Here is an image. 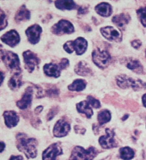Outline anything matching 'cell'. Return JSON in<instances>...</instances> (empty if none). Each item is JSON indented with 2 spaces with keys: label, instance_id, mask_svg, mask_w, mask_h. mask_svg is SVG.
Masks as SVG:
<instances>
[{
  "label": "cell",
  "instance_id": "obj_30",
  "mask_svg": "<svg viewBox=\"0 0 146 160\" xmlns=\"http://www.w3.org/2000/svg\"><path fill=\"white\" fill-rule=\"evenodd\" d=\"M87 101L93 108H100L101 107L100 101L97 99L95 98L93 96H87Z\"/></svg>",
  "mask_w": 146,
  "mask_h": 160
},
{
  "label": "cell",
  "instance_id": "obj_2",
  "mask_svg": "<svg viewBox=\"0 0 146 160\" xmlns=\"http://www.w3.org/2000/svg\"><path fill=\"white\" fill-rule=\"evenodd\" d=\"M1 59L6 68L14 74L21 73L20 60L17 53L11 51L1 49Z\"/></svg>",
  "mask_w": 146,
  "mask_h": 160
},
{
  "label": "cell",
  "instance_id": "obj_34",
  "mask_svg": "<svg viewBox=\"0 0 146 160\" xmlns=\"http://www.w3.org/2000/svg\"><path fill=\"white\" fill-rule=\"evenodd\" d=\"M58 65L62 71L66 69L70 65V62L67 58H62Z\"/></svg>",
  "mask_w": 146,
  "mask_h": 160
},
{
  "label": "cell",
  "instance_id": "obj_26",
  "mask_svg": "<svg viewBox=\"0 0 146 160\" xmlns=\"http://www.w3.org/2000/svg\"><path fill=\"white\" fill-rule=\"evenodd\" d=\"M128 69H130L137 73H142L143 72V67L139 61L137 60H131L127 64Z\"/></svg>",
  "mask_w": 146,
  "mask_h": 160
},
{
  "label": "cell",
  "instance_id": "obj_35",
  "mask_svg": "<svg viewBox=\"0 0 146 160\" xmlns=\"http://www.w3.org/2000/svg\"><path fill=\"white\" fill-rule=\"evenodd\" d=\"M89 12V8L86 6H79L77 11V15L79 16H84Z\"/></svg>",
  "mask_w": 146,
  "mask_h": 160
},
{
  "label": "cell",
  "instance_id": "obj_3",
  "mask_svg": "<svg viewBox=\"0 0 146 160\" xmlns=\"http://www.w3.org/2000/svg\"><path fill=\"white\" fill-rule=\"evenodd\" d=\"M116 83L122 89L132 88L135 91L146 89V83L139 79H134L126 74H121L116 77Z\"/></svg>",
  "mask_w": 146,
  "mask_h": 160
},
{
  "label": "cell",
  "instance_id": "obj_16",
  "mask_svg": "<svg viewBox=\"0 0 146 160\" xmlns=\"http://www.w3.org/2000/svg\"><path fill=\"white\" fill-rule=\"evenodd\" d=\"M3 117L6 126L10 128L16 127L19 121V115L16 111L13 110L5 111Z\"/></svg>",
  "mask_w": 146,
  "mask_h": 160
},
{
  "label": "cell",
  "instance_id": "obj_27",
  "mask_svg": "<svg viewBox=\"0 0 146 160\" xmlns=\"http://www.w3.org/2000/svg\"><path fill=\"white\" fill-rule=\"evenodd\" d=\"M111 118V115L110 112L107 110H103L98 113L97 119L100 125H103L110 122Z\"/></svg>",
  "mask_w": 146,
  "mask_h": 160
},
{
  "label": "cell",
  "instance_id": "obj_31",
  "mask_svg": "<svg viewBox=\"0 0 146 160\" xmlns=\"http://www.w3.org/2000/svg\"><path fill=\"white\" fill-rule=\"evenodd\" d=\"M8 18L5 12H3V10H1V31L4 30L8 26Z\"/></svg>",
  "mask_w": 146,
  "mask_h": 160
},
{
  "label": "cell",
  "instance_id": "obj_23",
  "mask_svg": "<svg viewBox=\"0 0 146 160\" xmlns=\"http://www.w3.org/2000/svg\"><path fill=\"white\" fill-rule=\"evenodd\" d=\"M22 76L21 73H18L13 74L12 77H10L8 82V85L10 89L13 91H16L19 89L21 86H22Z\"/></svg>",
  "mask_w": 146,
  "mask_h": 160
},
{
  "label": "cell",
  "instance_id": "obj_17",
  "mask_svg": "<svg viewBox=\"0 0 146 160\" xmlns=\"http://www.w3.org/2000/svg\"><path fill=\"white\" fill-rule=\"evenodd\" d=\"M43 70L44 73L47 76L54 77L56 78L60 77L62 71L59 67V65L54 63H48L44 65Z\"/></svg>",
  "mask_w": 146,
  "mask_h": 160
},
{
  "label": "cell",
  "instance_id": "obj_25",
  "mask_svg": "<svg viewBox=\"0 0 146 160\" xmlns=\"http://www.w3.org/2000/svg\"><path fill=\"white\" fill-rule=\"evenodd\" d=\"M87 86V82L83 79H76L70 84L68 88L70 91L80 92L85 89Z\"/></svg>",
  "mask_w": 146,
  "mask_h": 160
},
{
  "label": "cell",
  "instance_id": "obj_4",
  "mask_svg": "<svg viewBox=\"0 0 146 160\" xmlns=\"http://www.w3.org/2000/svg\"><path fill=\"white\" fill-rule=\"evenodd\" d=\"M91 56L94 63L101 69H106L111 60V56L109 52L106 50H101L99 48L94 50Z\"/></svg>",
  "mask_w": 146,
  "mask_h": 160
},
{
  "label": "cell",
  "instance_id": "obj_13",
  "mask_svg": "<svg viewBox=\"0 0 146 160\" xmlns=\"http://www.w3.org/2000/svg\"><path fill=\"white\" fill-rule=\"evenodd\" d=\"M33 89L31 86H29L26 89L22 98L17 102V107L21 109L25 110L30 106L33 100Z\"/></svg>",
  "mask_w": 146,
  "mask_h": 160
},
{
  "label": "cell",
  "instance_id": "obj_20",
  "mask_svg": "<svg viewBox=\"0 0 146 160\" xmlns=\"http://www.w3.org/2000/svg\"><path fill=\"white\" fill-rule=\"evenodd\" d=\"M75 52L78 56L82 55L86 51L88 47L87 40L83 37H78L73 41Z\"/></svg>",
  "mask_w": 146,
  "mask_h": 160
},
{
  "label": "cell",
  "instance_id": "obj_21",
  "mask_svg": "<svg viewBox=\"0 0 146 160\" xmlns=\"http://www.w3.org/2000/svg\"><path fill=\"white\" fill-rule=\"evenodd\" d=\"M94 9L98 15L103 17H109L112 14V6L107 2H103L98 3Z\"/></svg>",
  "mask_w": 146,
  "mask_h": 160
},
{
  "label": "cell",
  "instance_id": "obj_29",
  "mask_svg": "<svg viewBox=\"0 0 146 160\" xmlns=\"http://www.w3.org/2000/svg\"><path fill=\"white\" fill-rule=\"evenodd\" d=\"M137 14L143 26L146 27V6L137 10Z\"/></svg>",
  "mask_w": 146,
  "mask_h": 160
},
{
  "label": "cell",
  "instance_id": "obj_18",
  "mask_svg": "<svg viewBox=\"0 0 146 160\" xmlns=\"http://www.w3.org/2000/svg\"><path fill=\"white\" fill-rule=\"evenodd\" d=\"M30 18L31 12L29 10L27 9L25 5H22L19 8L14 17V20L17 23H19L22 22L29 21Z\"/></svg>",
  "mask_w": 146,
  "mask_h": 160
},
{
  "label": "cell",
  "instance_id": "obj_43",
  "mask_svg": "<svg viewBox=\"0 0 146 160\" xmlns=\"http://www.w3.org/2000/svg\"><path fill=\"white\" fill-rule=\"evenodd\" d=\"M128 117V115H124V117L122 119H123V120H126V119H127Z\"/></svg>",
  "mask_w": 146,
  "mask_h": 160
},
{
  "label": "cell",
  "instance_id": "obj_38",
  "mask_svg": "<svg viewBox=\"0 0 146 160\" xmlns=\"http://www.w3.org/2000/svg\"><path fill=\"white\" fill-rule=\"evenodd\" d=\"M43 106H38L37 108H35V110H34V112H35V113L36 114H38L40 113L41 112H42V110H43Z\"/></svg>",
  "mask_w": 146,
  "mask_h": 160
},
{
  "label": "cell",
  "instance_id": "obj_22",
  "mask_svg": "<svg viewBox=\"0 0 146 160\" xmlns=\"http://www.w3.org/2000/svg\"><path fill=\"white\" fill-rule=\"evenodd\" d=\"M130 19V16L128 14L121 13L114 16L112 22L118 28H123L129 23Z\"/></svg>",
  "mask_w": 146,
  "mask_h": 160
},
{
  "label": "cell",
  "instance_id": "obj_8",
  "mask_svg": "<svg viewBox=\"0 0 146 160\" xmlns=\"http://www.w3.org/2000/svg\"><path fill=\"white\" fill-rule=\"evenodd\" d=\"M100 32L103 37L110 42L119 43L122 40L121 32L112 26L100 28Z\"/></svg>",
  "mask_w": 146,
  "mask_h": 160
},
{
  "label": "cell",
  "instance_id": "obj_11",
  "mask_svg": "<svg viewBox=\"0 0 146 160\" xmlns=\"http://www.w3.org/2000/svg\"><path fill=\"white\" fill-rule=\"evenodd\" d=\"M106 135L102 136L100 138L99 142L101 147L105 149H110L117 146L114 139L115 133L112 130L109 128L106 129Z\"/></svg>",
  "mask_w": 146,
  "mask_h": 160
},
{
  "label": "cell",
  "instance_id": "obj_36",
  "mask_svg": "<svg viewBox=\"0 0 146 160\" xmlns=\"http://www.w3.org/2000/svg\"><path fill=\"white\" fill-rule=\"evenodd\" d=\"M131 46L135 49L139 48L142 46V42L139 40H134L131 42Z\"/></svg>",
  "mask_w": 146,
  "mask_h": 160
},
{
  "label": "cell",
  "instance_id": "obj_41",
  "mask_svg": "<svg viewBox=\"0 0 146 160\" xmlns=\"http://www.w3.org/2000/svg\"><path fill=\"white\" fill-rule=\"evenodd\" d=\"M142 102H143L144 106L146 108V94H145L142 97Z\"/></svg>",
  "mask_w": 146,
  "mask_h": 160
},
{
  "label": "cell",
  "instance_id": "obj_15",
  "mask_svg": "<svg viewBox=\"0 0 146 160\" xmlns=\"http://www.w3.org/2000/svg\"><path fill=\"white\" fill-rule=\"evenodd\" d=\"M74 72L78 76L83 77L91 76L93 74V69L91 68L90 65L84 61H80L75 65Z\"/></svg>",
  "mask_w": 146,
  "mask_h": 160
},
{
  "label": "cell",
  "instance_id": "obj_7",
  "mask_svg": "<svg viewBox=\"0 0 146 160\" xmlns=\"http://www.w3.org/2000/svg\"><path fill=\"white\" fill-rule=\"evenodd\" d=\"M25 68L29 73H31L34 72L36 67H38L40 63V59L37 55L30 50H26L22 53Z\"/></svg>",
  "mask_w": 146,
  "mask_h": 160
},
{
  "label": "cell",
  "instance_id": "obj_28",
  "mask_svg": "<svg viewBox=\"0 0 146 160\" xmlns=\"http://www.w3.org/2000/svg\"><path fill=\"white\" fill-rule=\"evenodd\" d=\"M120 156L123 160H131L134 156V152L130 147H123L120 149Z\"/></svg>",
  "mask_w": 146,
  "mask_h": 160
},
{
  "label": "cell",
  "instance_id": "obj_5",
  "mask_svg": "<svg viewBox=\"0 0 146 160\" xmlns=\"http://www.w3.org/2000/svg\"><path fill=\"white\" fill-rule=\"evenodd\" d=\"M98 151L94 147H90L87 150L81 147H75L72 151L69 160H93Z\"/></svg>",
  "mask_w": 146,
  "mask_h": 160
},
{
  "label": "cell",
  "instance_id": "obj_42",
  "mask_svg": "<svg viewBox=\"0 0 146 160\" xmlns=\"http://www.w3.org/2000/svg\"><path fill=\"white\" fill-rule=\"evenodd\" d=\"M5 147V144L3 143V142H1V152H3Z\"/></svg>",
  "mask_w": 146,
  "mask_h": 160
},
{
  "label": "cell",
  "instance_id": "obj_40",
  "mask_svg": "<svg viewBox=\"0 0 146 160\" xmlns=\"http://www.w3.org/2000/svg\"><path fill=\"white\" fill-rule=\"evenodd\" d=\"M5 78V75L4 74L3 72H1V85L3 83V81L4 79Z\"/></svg>",
  "mask_w": 146,
  "mask_h": 160
},
{
  "label": "cell",
  "instance_id": "obj_1",
  "mask_svg": "<svg viewBox=\"0 0 146 160\" xmlns=\"http://www.w3.org/2000/svg\"><path fill=\"white\" fill-rule=\"evenodd\" d=\"M17 147L28 158H34L37 155V142L34 138H29L25 133H19L17 136Z\"/></svg>",
  "mask_w": 146,
  "mask_h": 160
},
{
  "label": "cell",
  "instance_id": "obj_39",
  "mask_svg": "<svg viewBox=\"0 0 146 160\" xmlns=\"http://www.w3.org/2000/svg\"><path fill=\"white\" fill-rule=\"evenodd\" d=\"M9 160H24V158L21 156H12V157H10Z\"/></svg>",
  "mask_w": 146,
  "mask_h": 160
},
{
  "label": "cell",
  "instance_id": "obj_44",
  "mask_svg": "<svg viewBox=\"0 0 146 160\" xmlns=\"http://www.w3.org/2000/svg\"></svg>",
  "mask_w": 146,
  "mask_h": 160
},
{
  "label": "cell",
  "instance_id": "obj_9",
  "mask_svg": "<svg viewBox=\"0 0 146 160\" xmlns=\"http://www.w3.org/2000/svg\"><path fill=\"white\" fill-rule=\"evenodd\" d=\"M42 32V28L38 24H34L29 26L25 31L29 42L35 45L39 43L41 35Z\"/></svg>",
  "mask_w": 146,
  "mask_h": 160
},
{
  "label": "cell",
  "instance_id": "obj_24",
  "mask_svg": "<svg viewBox=\"0 0 146 160\" xmlns=\"http://www.w3.org/2000/svg\"><path fill=\"white\" fill-rule=\"evenodd\" d=\"M78 112L85 114L86 117L90 119L93 115L94 112L89 103L87 101H81L76 105Z\"/></svg>",
  "mask_w": 146,
  "mask_h": 160
},
{
  "label": "cell",
  "instance_id": "obj_37",
  "mask_svg": "<svg viewBox=\"0 0 146 160\" xmlns=\"http://www.w3.org/2000/svg\"><path fill=\"white\" fill-rule=\"evenodd\" d=\"M57 111H56V110H50L49 113L47 115V119L48 120H51L53 119V117L56 115Z\"/></svg>",
  "mask_w": 146,
  "mask_h": 160
},
{
  "label": "cell",
  "instance_id": "obj_14",
  "mask_svg": "<svg viewBox=\"0 0 146 160\" xmlns=\"http://www.w3.org/2000/svg\"><path fill=\"white\" fill-rule=\"evenodd\" d=\"M70 130V125L66 120L61 119L54 127L53 133L57 138H62L68 135Z\"/></svg>",
  "mask_w": 146,
  "mask_h": 160
},
{
  "label": "cell",
  "instance_id": "obj_33",
  "mask_svg": "<svg viewBox=\"0 0 146 160\" xmlns=\"http://www.w3.org/2000/svg\"><path fill=\"white\" fill-rule=\"evenodd\" d=\"M46 94L47 96L49 97H55L59 95V91L56 88H50L49 89L46 90Z\"/></svg>",
  "mask_w": 146,
  "mask_h": 160
},
{
  "label": "cell",
  "instance_id": "obj_32",
  "mask_svg": "<svg viewBox=\"0 0 146 160\" xmlns=\"http://www.w3.org/2000/svg\"><path fill=\"white\" fill-rule=\"evenodd\" d=\"M63 49L65 51V52L71 54L72 53L74 52L75 51L74 47V44H73V40H70L66 42L63 46Z\"/></svg>",
  "mask_w": 146,
  "mask_h": 160
},
{
  "label": "cell",
  "instance_id": "obj_19",
  "mask_svg": "<svg viewBox=\"0 0 146 160\" xmlns=\"http://www.w3.org/2000/svg\"><path fill=\"white\" fill-rule=\"evenodd\" d=\"M57 9L62 11L72 10L78 9L79 6L73 0H57L54 2Z\"/></svg>",
  "mask_w": 146,
  "mask_h": 160
},
{
  "label": "cell",
  "instance_id": "obj_10",
  "mask_svg": "<svg viewBox=\"0 0 146 160\" xmlns=\"http://www.w3.org/2000/svg\"><path fill=\"white\" fill-rule=\"evenodd\" d=\"M1 40L10 47L14 48L19 43L21 38L19 32L16 30L12 29L3 35L1 37Z\"/></svg>",
  "mask_w": 146,
  "mask_h": 160
},
{
  "label": "cell",
  "instance_id": "obj_6",
  "mask_svg": "<svg viewBox=\"0 0 146 160\" xmlns=\"http://www.w3.org/2000/svg\"><path fill=\"white\" fill-rule=\"evenodd\" d=\"M51 31L56 35L72 34L75 32V28L72 22L66 19H61L51 28Z\"/></svg>",
  "mask_w": 146,
  "mask_h": 160
},
{
  "label": "cell",
  "instance_id": "obj_12",
  "mask_svg": "<svg viewBox=\"0 0 146 160\" xmlns=\"http://www.w3.org/2000/svg\"><path fill=\"white\" fill-rule=\"evenodd\" d=\"M62 154V148L59 143H54L51 145L42 154L43 160H56L57 156Z\"/></svg>",
  "mask_w": 146,
  "mask_h": 160
}]
</instances>
